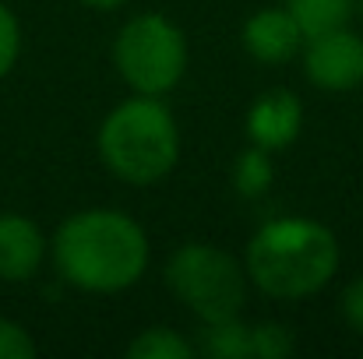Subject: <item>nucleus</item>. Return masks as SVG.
Masks as SVG:
<instances>
[{"instance_id":"1","label":"nucleus","mask_w":363,"mask_h":359,"mask_svg":"<svg viewBox=\"0 0 363 359\" xmlns=\"http://www.w3.org/2000/svg\"><path fill=\"white\" fill-rule=\"evenodd\" d=\"M57 275L82 292L110 296L141 282L148 268L145 229L117 208H85L67 215L50 239Z\"/></svg>"},{"instance_id":"2","label":"nucleus","mask_w":363,"mask_h":359,"mask_svg":"<svg viewBox=\"0 0 363 359\" xmlns=\"http://www.w3.org/2000/svg\"><path fill=\"white\" fill-rule=\"evenodd\" d=\"M247 282L272 300H303L321 292L339 271L335 233L303 215L264 222L243 253Z\"/></svg>"},{"instance_id":"3","label":"nucleus","mask_w":363,"mask_h":359,"mask_svg":"<svg viewBox=\"0 0 363 359\" xmlns=\"http://www.w3.org/2000/svg\"><path fill=\"white\" fill-rule=\"evenodd\" d=\"M96 148L103 166L130 187L166 180L180 159V127L155 96H130L99 123Z\"/></svg>"},{"instance_id":"4","label":"nucleus","mask_w":363,"mask_h":359,"mask_svg":"<svg viewBox=\"0 0 363 359\" xmlns=\"http://www.w3.org/2000/svg\"><path fill=\"white\" fill-rule=\"evenodd\" d=\"M166 289L201 324L233 321L247 303V268L216 243H180L166 261Z\"/></svg>"},{"instance_id":"5","label":"nucleus","mask_w":363,"mask_h":359,"mask_svg":"<svg viewBox=\"0 0 363 359\" xmlns=\"http://www.w3.org/2000/svg\"><path fill=\"white\" fill-rule=\"evenodd\" d=\"M113 67L134 96L162 99L187 71V35L166 14H134L113 39Z\"/></svg>"},{"instance_id":"6","label":"nucleus","mask_w":363,"mask_h":359,"mask_svg":"<svg viewBox=\"0 0 363 359\" xmlns=\"http://www.w3.org/2000/svg\"><path fill=\"white\" fill-rule=\"evenodd\" d=\"M307 81L321 92H353L363 85V35L350 25L303 39Z\"/></svg>"},{"instance_id":"7","label":"nucleus","mask_w":363,"mask_h":359,"mask_svg":"<svg viewBox=\"0 0 363 359\" xmlns=\"http://www.w3.org/2000/svg\"><path fill=\"white\" fill-rule=\"evenodd\" d=\"M247 137L264 152H282L300 137L303 127V103L289 89H272L257 96L247 110Z\"/></svg>"},{"instance_id":"8","label":"nucleus","mask_w":363,"mask_h":359,"mask_svg":"<svg viewBox=\"0 0 363 359\" xmlns=\"http://www.w3.org/2000/svg\"><path fill=\"white\" fill-rule=\"evenodd\" d=\"M50 253L46 233L35 219L18 212H0V282H32Z\"/></svg>"},{"instance_id":"9","label":"nucleus","mask_w":363,"mask_h":359,"mask_svg":"<svg viewBox=\"0 0 363 359\" xmlns=\"http://www.w3.org/2000/svg\"><path fill=\"white\" fill-rule=\"evenodd\" d=\"M243 50L257 64H289L303 50V32L286 7H261L243 21Z\"/></svg>"},{"instance_id":"10","label":"nucleus","mask_w":363,"mask_h":359,"mask_svg":"<svg viewBox=\"0 0 363 359\" xmlns=\"http://www.w3.org/2000/svg\"><path fill=\"white\" fill-rule=\"evenodd\" d=\"M357 4L360 0H286V11L296 18L303 39H311V35H321L328 28L350 25Z\"/></svg>"},{"instance_id":"11","label":"nucleus","mask_w":363,"mask_h":359,"mask_svg":"<svg viewBox=\"0 0 363 359\" xmlns=\"http://www.w3.org/2000/svg\"><path fill=\"white\" fill-rule=\"evenodd\" d=\"M198 349L208 359H247L250 356V328L243 324L240 317L201 324Z\"/></svg>"},{"instance_id":"12","label":"nucleus","mask_w":363,"mask_h":359,"mask_svg":"<svg viewBox=\"0 0 363 359\" xmlns=\"http://www.w3.org/2000/svg\"><path fill=\"white\" fill-rule=\"evenodd\" d=\"M275 180V166H272V152L250 144L237 155V166H233V187L240 198H261Z\"/></svg>"},{"instance_id":"13","label":"nucleus","mask_w":363,"mask_h":359,"mask_svg":"<svg viewBox=\"0 0 363 359\" xmlns=\"http://www.w3.org/2000/svg\"><path fill=\"white\" fill-rule=\"evenodd\" d=\"M127 356L130 359H191L194 356V346L184 335H177L173 328H145L138 338H130Z\"/></svg>"},{"instance_id":"14","label":"nucleus","mask_w":363,"mask_h":359,"mask_svg":"<svg viewBox=\"0 0 363 359\" xmlns=\"http://www.w3.org/2000/svg\"><path fill=\"white\" fill-rule=\"evenodd\" d=\"M293 349H296V342H293V331L286 324L264 321V324H254L250 328V356L286 359V356H293Z\"/></svg>"},{"instance_id":"15","label":"nucleus","mask_w":363,"mask_h":359,"mask_svg":"<svg viewBox=\"0 0 363 359\" xmlns=\"http://www.w3.org/2000/svg\"><path fill=\"white\" fill-rule=\"evenodd\" d=\"M18 57H21V21H18V14L0 0V81L14 71Z\"/></svg>"},{"instance_id":"16","label":"nucleus","mask_w":363,"mask_h":359,"mask_svg":"<svg viewBox=\"0 0 363 359\" xmlns=\"http://www.w3.org/2000/svg\"><path fill=\"white\" fill-rule=\"evenodd\" d=\"M32 356H35L32 335L18 321L0 317V359H32Z\"/></svg>"},{"instance_id":"17","label":"nucleus","mask_w":363,"mask_h":359,"mask_svg":"<svg viewBox=\"0 0 363 359\" xmlns=\"http://www.w3.org/2000/svg\"><path fill=\"white\" fill-rule=\"evenodd\" d=\"M339 310H342V321L350 324V331H357L363 338V275L360 278H353L346 289H342V296H339Z\"/></svg>"},{"instance_id":"18","label":"nucleus","mask_w":363,"mask_h":359,"mask_svg":"<svg viewBox=\"0 0 363 359\" xmlns=\"http://www.w3.org/2000/svg\"><path fill=\"white\" fill-rule=\"evenodd\" d=\"M82 4H89V7H96V11H117V7L130 4V0H82Z\"/></svg>"},{"instance_id":"19","label":"nucleus","mask_w":363,"mask_h":359,"mask_svg":"<svg viewBox=\"0 0 363 359\" xmlns=\"http://www.w3.org/2000/svg\"><path fill=\"white\" fill-rule=\"evenodd\" d=\"M360 4H363V0H360Z\"/></svg>"}]
</instances>
